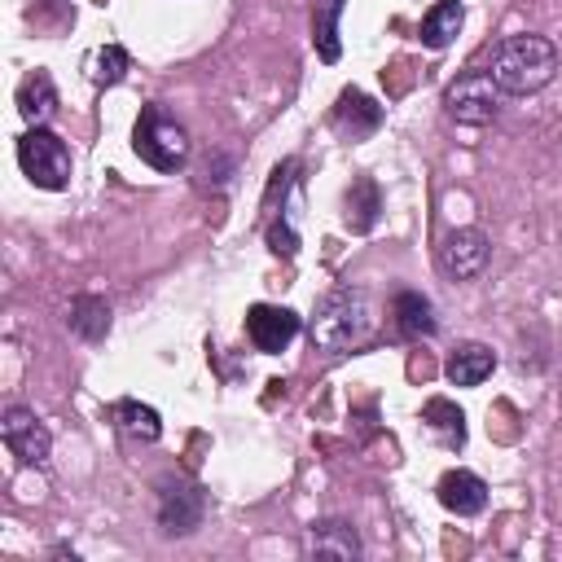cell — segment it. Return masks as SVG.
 I'll list each match as a JSON object with an SVG mask.
<instances>
[{
  "label": "cell",
  "mask_w": 562,
  "mask_h": 562,
  "mask_svg": "<svg viewBox=\"0 0 562 562\" xmlns=\"http://www.w3.org/2000/svg\"><path fill=\"white\" fill-rule=\"evenodd\" d=\"M246 334H250L255 351L277 356V351H285V347L294 342V334H299V312H290V307H281V303H255V307L246 312Z\"/></svg>",
  "instance_id": "9c48e42d"
},
{
  "label": "cell",
  "mask_w": 562,
  "mask_h": 562,
  "mask_svg": "<svg viewBox=\"0 0 562 562\" xmlns=\"http://www.w3.org/2000/svg\"><path fill=\"white\" fill-rule=\"evenodd\" d=\"M334 127L347 136V140H364L382 127V105L373 97H364L360 88H342L338 105H334Z\"/></svg>",
  "instance_id": "30bf717a"
},
{
  "label": "cell",
  "mask_w": 562,
  "mask_h": 562,
  "mask_svg": "<svg viewBox=\"0 0 562 562\" xmlns=\"http://www.w3.org/2000/svg\"><path fill=\"white\" fill-rule=\"evenodd\" d=\"M378 211H382L378 184H373L369 176L351 180V189H347V228H351V233H369V228L378 224Z\"/></svg>",
  "instance_id": "ffe728a7"
},
{
  "label": "cell",
  "mask_w": 562,
  "mask_h": 562,
  "mask_svg": "<svg viewBox=\"0 0 562 562\" xmlns=\"http://www.w3.org/2000/svg\"><path fill=\"white\" fill-rule=\"evenodd\" d=\"M0 439H4V448H9L22 465H44V461H48V448H53L48 426H44L26 404H9V408H4V417H0Z\"/></svg>",
  "instance_id": "8992f818"
},
{
  "label": "cell",
  "mask_w": 562,
  "mask_h": 562,
  "mask_svg": "<svg viewBox=\"0 0 562 562\" xmlns=\"http://www.w3.org/2000/svg\"><path fill=\"white\" fill-rule=\"evenodd\" d=\"M66 325H70L83 342H101V338L110 334V303L97 299V294H79V299H70Z\"/></svg>",
  "instance_id": "ac0fdd59"
},
{
  "label": "cell",
  "mask_w": 562,
  "mask_h": 562,
  "mask_svg": "<svg viewBox=\"0 0 562 562\" xmlns=\"http://www.w3.org/2000/svg\"><path fill=\"white\" fill-rule=\"evenodd\" d=\"M492 369H496V351L487 342H457L448 351V364H443L452 386H479Z\"/></svg>",
  "instance_id": "4fadbf2b"
},
{
  "label": "cell",
  "mask_w": 562,
  "mask_h": 562,
  "mask_svg": "<svg viewBox=\"0 0 562 562\" xmlns=\"http://www.w3.org/2000/svg\"><path fill=\"white\" fill-rule=\"evenodd\" d=\"M110 417L119 422L123 435H132V439H140V443H154V439L162 435L158 408H149V404H140V400H119V404H110Z\"/></svg>",
  "instance_id": "d6986e66"
},
{
  "label": "cell",
  "mask_w": 562,
  "mask_h": 562,
  "mask_svg": "<svg viewBox=\"0 0 562 562\" xmlns=\"http://www.w3.org/2000/svg\"><path fill=\"white\" fill-rule=\"evenodd\" d=\"M373 334V294L364 285H334L307 316V338L325 356H342Z\"/></svg>",
  "instance_id": "6da1fadb"
},
{
  "label": "cell",
  "mask_w": 562,
  "mask_h": 562,
  "mask_svg": "<svg viewBox=\"0 0 562 562\" xmlns=\"http://www.w3.org/2000/svg\"><path fill=\"white\" fill-rule=\"evenodd\" d=\"M391 316H395L400 338H430L439 329L435 307H430V299L422 290H400L395 303H391Z\"/></svg>",
  "instance_id": "9a60e30c"
},
{
  "label": "cell",
  "mask_w": 562,
  "mask_h": 562,
  "mask_svg": "<svg viewBox=\"0 0 562 562\" xmlns=\"http://www.w3.org/2000/svg\"><path fill=\"white\" fill-rule=\"evenodd\" d=\"M97 83H119L123 79V70H127V53L119 48V44H105L101 53H97Z\"/></svg>",
  "instance_id": "7402d4cb"
},
{
  "label": "cell",
  "mask_w": 562,
  "mask_h": 562,
  "mask_svg": "<svg viewBox=\"0 0 562 562\" xmlns=\"http://www.w3.org/2000/svg\"><path fill=\"white\" fill-rule=\"evenodd\" d=\"M132 149L154 171H176L189 158V132L180 119H171L162 105H140V119L132 127Z\"/></svg>",
  "instance_id": "3957f363"
},
{
  "label": "cell",
  "mask_w": 562,
  "mask_h": 562,
  "mask_svg": "<svg viewBox=\"0 0 562 562\" xmlns=\"http://www.w3.org/2000/svg\"><path fill=\"white\" fill-rule=\"evenodd\" d=\"M202 509H206V496L198 483H189L180 474L158 483V527L167 536H189L202 522Z\"/></svg>",
  "instance_id": "52a82bcc"
},
{
  "label": "cell",
  "mask_w": 562,
  "mask_h": 562,
  "mask_svg": "<svg viewBox=\"0 0 562 562\" xmlns=\"http://www.w3.org/2000/svg\"><path fill=\"white\" fill-rule=\"evenodd\" d=\"M435 492H439V505L452 509L457 518H470V514H479L487 505V483L474 470H448Z\"/></svg>",
  "instance_id": "7c38bea8"
},
{
  "label": "cell",
  "mask_w": 562,
  "mask_h": 562,
  "mask_svg": "<svg viewBox=\"0 0 562 562\" xmlns=\"http://www.w3.org/2000/svg\"><path fill=\"white\" fill-rule=\"evenodd\" d=\"M501 88H496V79L487 75V70H465V75H457L452 83H448V92H443V105H448V114L457 119V123H465V127H483V123H492L496 114H501Z\"/></svg>",
  "instance_id": "5b68a950"
},
{
  "label": "cell",
  "mask_w": 562,
  "mask_h": 562,
  "mask_svg": "<svg viewBox=\"0 0 562 562\" xmlns=\"http://www.w3.org/2000/svg\"><path fill=\"white\" fill-rule=\"evenodd\" d=\"M461 22H465V9H461V0H439L426 18H422V44L426 48H448L457 35H461Z\"/></svg>",
  "instance_id": "e0dca14e"
},
{
  "label": "cell",
  "mask_w": 562,
  "mask_h": 562,
  "mask_svg": "<svg viewBox=\"0 0 562 562\" xmlns=\"http://www.w3.org/2000/svg\"><path fill=\"white\" fill-rule=\"evenodd\" d=\"M492 259V241L483 228H452L439 241V268L452 281H474Z\"/></svg>",
  "instance_id": "ba28073f"
},
{
  "label": "cell",
  "mask_w": 562,
  "mask_h": 562,
  "mask_svg": "<svg viewBox=\"0 0 562 562\" xmlns=\"http://www.w3.org/2000/svg\"><path fill=\"white\" fill-rule=\"evenodd\" d=\"M422 422H426V430H430L443 448H465V413H461L452 400L430 395V400L422 404Z\"/></svg>",
  "instance_id": "2e32d148"
},
{
  "label": "cell",
  "mask_w": 562,
  "mask_h": 562,
  "mask_svg": "<svg viewBox=\"0 0 562 562\" xmlns=\"http://www.w3.org/2000/svg\"><path fill=\"white\" fill-rule=\"evenodd\" d=\"M18 114H22L31 127H44V123L57 114V88H53V75H48V70H31V75L18 83Z\"/></svg>",
  "instance_id": "5bb4252c"
},
{
  "label": "cell",
  "mask_w": 562,
  "mask_h": 562,
  "mask_svg": "<svg viewBox=\"0 0 562 562\" xmlns=\"http://www.w3.org/2000/svg\"><path fill=\"white\" fill-rule=\"evenodd\" d=\"M487 75L505 97H531L558 75V44L549 35H505L492 53Z\"/></svg>",
  "instance_id": "7a4b0ae2"
},
{
  "label": "cell",
  "mask_w": 562,
  "mask_h": 562,
  "mask_svg": "<svg viewBox=\"0 0 562 562\" xmlns=\"http://www.w3.org/2000/svg\"><path fill=\"white\" fill-rule=\"evenodd\" d=\"M347 0H316L312 4V44L321 53V61H338V18H342Z\"/></svg>",
  "instance_id": "44dd1931"
},
{
  "label": "cell",
  "mask_w": 562,
  "mask_h": 562,
  "mask_svg": "<svg viewBox=\"0 0 562 562\" xmlns=\"http://www.w3.org/2000/svg\"><path fill=\"white\" fill-rule=\"evenodd\" d=\"M18 167L26 171V180L35 189H66L70 180V149L57 132L48 127H31L18 140Z\"/></svg>",
  "instance_id": "277c9868"
},
{
  "label": "cell",
  "mask_w": 562,
  "mask_h": 562,
  "mask_svg": "<svg viewBox=\"0 0 562 562\" xmlns=\"http://www.w3.org/2000/svg\"><path fill=\"white\" fill-rule=\"evenodd\" d=\"M303 544H307L312 558H338V562L360 558V536H356V527L347 518H316L307 527V540Z\"/></svg>",
  "instance_id": "8fae6325"
}]
</instances>
